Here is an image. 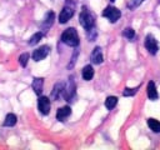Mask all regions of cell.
Masks as SVG:
<instances>
[{"label": "cell", "mask_w": 160, "mask_h": 150, "mask_svg": "<svg viewBox=\"0 0 160 150\" xmlns=\"http://www.w3.org/2000/svg\"><path fill=\"white\" fill-rule=\"evenodd\" d=\"M75 82H74V78L70 76L69 78V82L66 84V86H64V90H62V96L66 101H74V98H75Z\"/></svg>", "instance_id": "4"}, {"label": "cell", "mask_w": 160, "mask_h": 150, "mask_svg": "<svg viewBox=\"0 0 160 150\" xmlns=\"http://www.w3.org/2000/svg\"><path fill=\"white\" fill-rule=\"evenodd\" d=\"M110 1H111V2H112V1H115V0H110Z\"/></svg>", "instance_id": "26"}, {"label": "cell", "mask_w": 160, "mask_h": 150, "mask_svg": "<svg viewBox=\"0 0 160 150\" xmlns=\"http://www.w3.org/2000/svg\"><path fill=\"white\" fill-rule=\"evenodd\" d=\"M146 91H148V98L150 99V100H156L158 99V91H156V85H155V82L154 81H149L148 82V89H146Z\"/></svg>", "instance_id": "12"}, {"label": "cell", "mask_w": 160, "mask_h": 150, "mask_svg": "<svg viewBox=\"0 0 160 150\" xmlns=\"http://www.w3.org/2000/svg\"><path fill=\"white\" fill-rule=\"evenodd\" d=\"M71 114V109H70V106H62V108H60L59 110H58V112H56V119L58 120H60V121H64L69 115Z\"/></svg>", "instance_id": "13"}, {"label": "cell", "mask_w": 160, "mask_h": 150, "mask_svg": "<svg viewBox=\"0 0 160 150\" xmlns=\"http://www.w3.org/2000/svg\"><path fill=\"white\" fill-rule=\"evenodd\" d=\"M86 31H88L89 40H90V41H94V39L96 38V31H95V29H94V28H91V29H89V30H86Z\"/></svg>", "instance_id": "24"}, {"label": "cell", "mask_w": 160, "mask_h": 150, "mask_svg": "<svg viewBox=\"0 0 160 150\" xmlns=\"http://www.w3.org/2000/svg\"><path fill=\"white\" fill-rule=\"evenodd\" d=\"M42 86H44V79L42 78H35L32 80V90L36 95H41Z\"/></svg>", "instance_id": "11"}, {"label": "cell", "mask_w": 160, "mask_h": 150, "mask_svg": "<svg viewBox=\"0 0 160 150\" xmlns=\"http://www.w3.org/2000/svg\"><path fill=\"white\" fill-rule=\"evenodd\" d=\"M159 2H160V0H159Z\"/></svg>", "instance_id": "27"}, {"label": "cell", "mask_w": 160, "mask_h": 150, "mask_svg": "<svg viewBox=\"0 0 160 150\" xmlns=\"http://www.w3.org/2000/svg\"><path fill=\"white\" fill-rule=\"evenodd\" d=\"M81 74H82V79H84V80H86V81L91 80L92 76H94V69H92V66H91V65H86V66H84Z\"/></svg>", "instance_id": "15"}, {"label": "cell", "mask_w": 160, "mask_h": 150, "mask_svg": "<svg viewBox=\"0 0 160 150\" xmlns=\"http://www.w3.org/2000/svg\"><path fill=\"white\" fill-rule=\"evenodd\" d=\"M79 21H80V25L85 29V30H89L91 28H94L95 25V18L92 16V14L88 10V8H82L81 12H80V16H79Z\"/></svg>", "instance_id": "2"}, {"label": "cell", "mask_w": 160, "mask_h": 150, "mask_svg": "<svg viewBox=\"0 0 160 150\" xmlns=\"http://www.w3.org/2000/svg\"><path fill=\"white\" fill-rule=\"evenodd\" d=\"M16 121H18V118H16V115L15 114H8L6 116H5V120H4V126H14L15 124H16Z\"/></svg>", "instance_id": "16"}, {"label": "cell", "mask_w": 160, "mask_h": 150, "mask_svg": "<svg viewBox=\"0 0 160 150\" xmlns=\"http://www.w3.org/2000/svg\"><path fill=\"white\" fill-rule=\"evenodd\" d=\"M49 51H50V48H49L48 45H42V46L38 48L36 50H34V52H32V59H34L35 61H40V60H42V59H45V58L48 56Z\"/></svg>", "instance_id": "7"}, {"label": "cell", "mask_w": 160, "mask_h": 150, "mask_svg": "<svg viewBox=\"0 0 160 150\" xmlns=\"http://www.w3.org/2000/svg\"><path fill=\"white\" fill-rule=\"evenodd\" d=\"M41 38H42V32L41 31H39V32H35L31 38H30V40H29V45H36L40 40H41Z\"/></svg>", "instance_id": "19"}, {"label": "cell", "mask_w": 160, "mask_h": 150, "mask_svg": "<svg viewBox=\"0 0 160 150\" xmlns=\"http://www.w3.org/2000/svg\"><path fill=\"white\" fill-rule=\"evenodd\" d=\"M61 41L69 46H78L80 40H79V35H78V31L74 29V28H69L66 29L62 34H61Z\"/></svg>", "instance_id": "1"}, {"label": "cell", "mask_w": 160, "mask_h": 150, "mask_svg": "<svg viewBox=\"0 0 160 150\" xmlns=\"http://www.w3.org/2000/svg\"><path fill=\"white\" fill-rule=\"evenodd\" d=\"M148 126L154 131V132H160V121L156 119H148Z\"/></svg>", "instance_id": "17"}, {"label": "cell", "mask_w": 160, "mask_h": 150, "mask_svg": "<svg viewBox=\"0 0 160 150\" xmlns=\"http://www.w3.org/2000/svg\"><path fill=\"white\" fill-rule=\"evenodd\" d=\"M28 61H29V54L28 52H24V54H21L19 56V62H20V65L22 68H25L28 65Z\"/></svg>", "instance_id": "21"}, {"label": "cell", "mask_w": 160, "mask_h": 150, "mask_svg": "<svg viewBox=\"0 0 160 150\" xmlns=\"http://www.w3.org/2000/svg\"><path fill=\"white\" fill-rule=\"evenodd\" d=\"M116 104H118V98H116V96H109V98H106V100H105V106H106V109H109V110H112V109L116 106Z\"/></svg>", "instance_id": "18"}, {"label": "cell", "mask_w": 160, "mask_h": 150, "mask_svg": "<svg viewBox=\"0 0 160 150\" xmlns=\"http://www.w3.org/2000/svg\"><path fill=\"white\" fill-rule=\"evenodd\" d=\"M145 48L151 55H155L158 52V50H159V44H158V41L155 40V38L151 34L146 35V38H145Z\"/></svg>", "instance_id": "6"}, {"label": "cell", "mask_w": 160, "mask_h": 150, "mask_svg": "<svg viewBox=\"0 0 160 150\" xmlns=\"http://www.w3.org/2000/svg\"><path fill=\"white\" fill-rule=\"evenodd\" d=\"M64 86H65V85H64L62 82L55 84V86H54V89H52V91H51V98H52V100H58V99H59L60 94H62Z\"/></svg>", "instance_id": "14"}, {"label": "cell", "mask_w": 160, "mask_h": 150, "mask_svg": "<svg viewBox=\"0 0 160 150\" xmlns=\"http://www.w3.org/2000/svg\"><path fill=\"white\" fill-rule=\"evenodd\" d=\"M54 19H55V14H54V11H49V12L46 14V16H45L42 24H41V29H42L44 31H46L48 29H50V26H51L52 22H54Z\"/></svg>", "instance_id": "10"}, {"label": "cell", "mask_w": 160, "mask_h": 150, "mask_svg": "<svg viewBox=\"0 0 160 150\" xmlns=\"http://www.w3.org/2000/svg\"><path fill=\"white\" fill-rule=\"evenodd\" d=\"M38 108L42 115H48L50 112V100L46 96H40L38 100Z\"/></svg>", "instance_id": "8"}, {"label": "cell", "mask_w": 160, "mask_h": 150, "mask_svg": "<svg viewBox=\"0 0 160 150\" xmlns=\"http://www.w3.org/2000/svg\"><path fill=\"white\" fill-rule=\"evenodd\" d=\"M74 8H75V4L71 1V0H68L65 6L62 8L60 15H59V22L60 24H65L66 21H69L72 15H74Z\"/></svg>", "instance_id": "3"}, {"label": "cell", "mask_w": 160, "mask_h": 150, "mask_svg": "<svg viewBox=\"0 0 160 150\" xmlns=\"http://www.w3.org/2000/svg\"><path fill=\"white\" fill-rule=\"evenodd\" d=\"M102 16L108 18L110 22H116L120 16H121V12L118 8H114V6H106L102 11Z\"/></svg>", "instance_id": "5"}, {"label": "cell", "mask_w": 160, "mask_h": 150, "mask_svg": "<svg viewBox=\"0 0 160 150\" xmlns=\"http://www.w3.org/2000/svg\"><path fill=\"white\" fill-rule=\"evenodd\" d=\"M90 60H91L92 64H96V65H99V64L102 62L104 56H102V51H101V48L100 46L94 48V50L91 52V56H90Z\"/></svg>", "instance_id": "9"}, {"label": "cell", "mask_w": 160, "mask_h": 150, "mask_svg": "<svg viewBox=\"0 0 160 150\" xmlns=\"http://www.w3.org/2000/svg\"><path fill=\"white\" fill-rule=\"evenodd\" d=\"M139 88H140V86H136V88H132V89L126 88V89L122 91V95H124V96H132V95L136 94V91L139 90Z\"/></svg>", "instance_id": "22"}, {"label": "cell", "mask_w": 160, "mask_h": 150, "mask_svg": "<svg viewBox=\"0 0 160 150\" xmlns=\"http://www.w3.org/2000/svg\"><path fill=\"white\" fill-rule=\"evenodd\" d=\"M76 58H78V51H75V52H74V55L71 56V61H70V64L68 65V68H69V69H71V68L74 66V64H75V59H76Z\"/></svg>", "instance_id": "25"}, {"label": "cell", "mask_w": 160, "mask_h": 150, "mask_svg": "<svg viewBox=\"0 0 160 150\" xmlns=\"http://www.w3.org/2000/svg\"><path fill=\"white\" fill-rule=\"evenodd\" d=\"M122 35H124L126 39H129V40H132V39L135 38V31H134L131 28H126V29L122 31Z\"/></svg>", "instance_id": "20"}, {"label": "cell", "mask_w": 160, "mask_h": 150, "mask_svg": "<svg viewBox=\"0 0 160 150\" xmlns=\"http://www.w3.org/2000/svg\"><path fill=\"white\" fill-rule=\"evenodd\" d=\"M142 1H144V0H130V1L128 2V8H129V9H135V8H138L140 4H142Z\"/></svg>", "instance_id": "23"}]
</instances>
